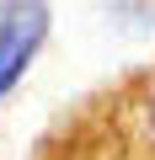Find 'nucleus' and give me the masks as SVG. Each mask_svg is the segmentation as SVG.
I'll return each mask as SVG.
<instances>
[{"label": "nucleus", "instance_id": "obj_2", "mask_svg": "<svg viewBox=\"0 0 155 160\" xmlns=\"http://www.w3.org/2000/svg\"><path fill=\"white\" fill-rule=\"evenodd\" d=\"M139 123H144V139L155 144V86L144 91V102H139Z\"/></svg>", "mask_w": 155, "mask_h": 160}, {"label": "nucleus", "instance_id": "obj_1", "mask_svg": "<svg viewBox=\"0 0 155 160\" xmlns=\"http://www.w3.org/2000/svg\"><path fill=\"white\" fill-rule=\"evenodd\" d=\"M48 27H54L48 6H6L0 11V102H6V91H16V80L27 75V64L43 48Z\"/></svg>", "mask_w": 155, "mask_h": 160}]
</instances>
